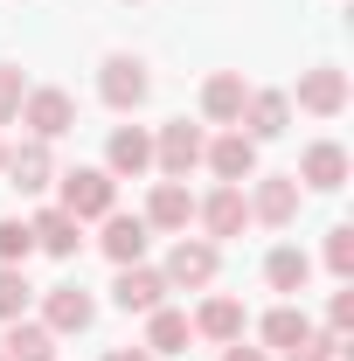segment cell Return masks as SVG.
I'll use <instances>...</instances> for the list:
<instances>
[{"mask_svg":"<svg viewBox=\"0 0 354 361\" xmlns=\"http://www.w3.org/2000/svg\"><path fill=\"white\" fill-rule=\"evenodd\" d=\"M63 180V216H77V223H104L111 209H118V180L104 174V167H70V174H56Z\"/></svg>","mask_w":354,"mask_h":361,"instance_id":"cell-1","label":"cell"},{"mask_svg":"<svg viewBox=\"0 0 354 361\" xmlns=\"http://www.w3.org/2000/svg\"><path fill=\"white\" fill-rule=\"evenodd\" d=\"M202 153H209V139H202V126H188V118L160 126V139H153V167H160L167 180H188L195 167H202Z\"/></svg>","mask_w":354,"mask_h":361,"instance_id":"cell-2","label":"cell"},{"mask_svg":"<svg viewBox=\"0 0 354 361\" xmlns=\"http://www.w3.org/2000/svg\"><path fill=\"white\" fill-rule=\"evenodd\" d=\"M146 90H153V77H146L139 56H104V70H97V97H104L111 111H139Z\"/></svg>","mask_w":354,"mask_h":361,"instance_id":"cell-3","label":"cell"},{"mask_svg":"<svg viewBox=\"0 0 354 361\" xmlns=\"http://www.w3.org/2000/svg\"><path fill=\"white\" fill-rule=\"evenodd\" d=\"M21 126H28L35 139H63L70 126H77V97H70V90H56V84L28 90V97H21Z\"/></svg>","mask_w":354,"mask_h":361,"instance_id":"cell-4","label":"cell"},{"mask_svg":"<svg viewBox=\"0 0 354 361\" xmlns=\"http://www.w3.org/2000/svg\"><path fill=\"white\" fill-rule=\"evenodd\" d=\"M257 188H250V223L264 229H285L292 216H299V180L292 174H250Z\"/></svg>","mask_w":354,"mask_h":361,"instance_id":"cell-5","label":"cell"},{"mask_svg":"<svg viewBox=\"0 0 354 361\" xmlns=\"http://www.w3.org/2000/svg\"><path fill=\"white\" fill-rule=\"evenodd\" d=\"M167 285H188V292H202L209 278H216V243L209 236H181L174 250H167V271H160Z\"/></svg>","mask_w":354,"mask_h":361,"instance_id":"cell-6","label":"cell"},{"mask_svg":"<svg viewBox=\"0 0 354 361\" xmlns=\"http://www.w3.org/2000/svg\"><path fill=\"white\" fill-rule=\"evenodd\" d=\"M195 223L209 229V243H222V236H243V223H250V202H243V188H229V180H222L209 202H195Z\"/></svg>","mask_w":354,"mask_h":361,"instance_id":"cell-7","label":"cell"},{"mask_svg":"<svg viewBox=\"0 0 354 361\" xmlns=\"http://www.w3.org/2000/svg\"><path fill=\"white\" fill-rule=\"evenodd\" d=\"M202 160L216 167V180H229V188H243V180L257 174V139H250L243 126H236V133L209 139V153H202Z\"/></svg>","mask_w":354,"mask_h":361,"instance_id":"cell-8","label":"cell"},{"mask_svg":"<svg viewBox=\"0 0 354 361\" xmlns=\"http://www.w3.org/2000/svg\"><path fill=\"white\" fill-rule=\"evenodd\" d=\"M174 285L160 278V271H146V264H118V285H111V306L118 313H153L160 299H167Z\"/></svg>","mask_w":354,"mask_h":361,"instance_id":"cell-9","label":"cell"},{"mask_svg":"<svg viewBox=\"0 0 354 361\" xmlns=\"http://www.w3.org/2000/svg\"><path fill=\"white\" fill-rule=\"evenodd\" d=\"M299 111H312V118H341L348 111V70H306L299 77Z\"/></svg>","mask_w":354,"mask_h":361,"instance_id":"cell-10","label":"cell"},{"mask_svg":"<svg viewBox=\"0 0 354 361\" xmlns=\"http://www.w3.org/2000/svg\"><path fill=\"white\" fill-rule=\"evenodd\" d=\"M306 188H319V195H334V188H348V146H334V139H312L306 153H299V174Z\"/></svg>","mask_w":354,"mask_h":361,"instance_id":"cell-11","label":"cell"},{"mask_svg":"<svg viewBox=\"0 0 354 361\" xmlns=\"http://www.w3.org/2000/svg\"><path fill=\"white\" fill-rule=\"evenodd\" d=\"M90 319H97V306H90L84 285H49V299H42V326L49 334H84Z\"/></svg>","mask_w":354,"mask_h":361,"instance_id":"cell-12","label":"cell"},{"mask_svg":"<svg viewBox=\"0 0 354 361\" xmlns=\"http://www.w3.org/2000/svg\"><path fill=\"white\" fill-rule=\"evenodd\" d=\"M0 174H7V188H21V195H42L49 180H56V160H49V139H28V146H14Z\"/></svg>","mask_w":354,"mask_h":361,"instance_id":"cell-13","label":"cell"},{"mask_svg":"<svg viewBox=\"0 0 354 361\" xmlns=\"http://www.w3.org/2000/svg\"><path fill=\"white\" fill-rule=\"evenodd\" d=\"M146 167H153V139L139 133V126H118L111 146H104V174L111 180H139Z\"/></svg>","mask_w":354,"mask_h":361,"instance_id":"cell-14","label":"cell"},{"mask_svg":"<svg viewBox=\"0 0 354 361\" xmlns=\"http://www.w3.org/2000/svg\"><path fill=\"white\" fill-rule=\"evenodd\" d=\"M188 223H195L188 180H153V195H146V229H188Z\"/></svg>","mask_w":354,"mask_h":361,"instance_id":"cell-15","label":"cell"},{"mask_svg":"<svg viewBox=\"0 0 354 361\" xmlns=\"http://www.w3.org/2000/svg\"><path fill=\"white\" fill-rule=\"evenodd\" d=\"M97 243H104V257H111V264H139V257H146V243H153V229H146V216H118V209H111Z\"/></svg>","mask_w":354,"mask_h":361,"instance_id":"cell-16","label":"cell"},{"mask_svg":"<svg viewBox=\"0 0 354 361\" xmlns=\"http://www.w3.org/2000/svg\"><path fill=\"white\" fill-rule=\"evenodd\" d=\"M243 97H250V84H243L236 70H216V77L202 84V118H209V126H236V118H243Z\"/></svg>","mask_w":354,"mask_h":361,"instance_id":"cell-17","label":"cell"},{"mask_svg":"<svg viewBox=\"0 0 354 361\" xmlns=\"http://www.w3.org/2000/svg\"><path fill=\"white\" fill-rule=\"evenodd\" d=\"M236 126H250V139H278L285 126H292V97H285V90H250Z\"/></svg>","mask_w":354,"mask_h":361,"instance_id":"cell-18","label":"cell"},{"mask_svg":"<svg viewBox=\"0 0 354 361\" xmlns=\"http://www.w3.org/2000/svg\"><path fill=\"white\" fill-rule=\"evenodd\" d=\"M195 341V319L188 313H174V306H153L146 313V355H181Z\"/></svg>","mask_w":354,"mask_h":361,"instance_id":"cell-19","label":"cell"},{"mask_svg":"<svg viewBox=\"0 0 354 361\" xmlns=\"http://www.w3.org/2000/svg\"><path fill=\"white\" fill-rule=\"evenodd\" d=\"M28 229H35V250H49V257H77V243H84V223L63 209H42Z\"/></svg>","mask_w":354,"mask_h":361,"instance_id":"cell-20","label":"cell"},{"mask_svg":"<svg viewBox=\"0 0 354 361\" xmlns=\"http://www.w3.org/2000/svg\"><path fill=\"white\" fill-rule=\"evenodd\" d=\"M195 334H202V341H222V348H229V341H243V299L216 292V299L195 313Z\"/></svg>","mask_w":354,"mask_h":361,"instance_id":"cell-21","label":"cell"},{"mask_svg":"<svg viewBox=\"0 0 354 361\" xmlns=\"http://www.w3.org/2000/svg\"><path fill=\"white\" fill-rule=\"evenodd\" d=\"M306 278H312V257H306V250H292V243H278V250L264 257V285H271V292H285V299L306 292Z\"/></svg>","mask_w":354,"mask_h":361,"instance_id":"cell-22","label":"cell"},{"mask_svg":"<svg viewBox=\"0 0 354 361\" xmlns=\"http://www.w3.org/2000/svg\"><path fill=\"white\" fill-rule=\"evenodd\" d=\"M0 355L7 361H56V334H49V326H28V319H7Z\"/></svg>","mask_w":354,"mask_h":361,"instance_id":"cell-23","label":"cell"},{"mask_svg":"<svg viewBox=\"0 0 354 361\" xmlns=\"http://www.w3.org/2000/svg\"><path fill=\"white\" fill-rule=\"evenodd\" d=\"M306 334H312V319L299 306H271L264 313V348H299Z\"/></svg>","mask_w":354,"mask_h":361,"instance_id":"cell-24","label":"cell"},{"mask_svg":"<svg viewBox=\"0 0 354 361\" xmlns=\"http://www.w3.org/2000/svg\"><path fill=\"white\" fill-rule=\"evenodd\" d=\"M28 299H35V285L21 278V264H0V319H21Z\"/></svg>","mask_w":354,"mask_h":361,"instance_id":"cell-25","label":"cell"},{"mask_svg":"<svg viewBox=\"0 0 354 361\" xmlns=\"http://www.w3.org/2000/svg\"><path fill=\"white\" fill-rule=\"evenodd\" d=\"M326 271H334L341 285L354 278V229H348V223H341V229H326Z\"/></svg>","mask_w":354,"mask_h":361,"instance_id":"cell-26","label":"cell"},{"mask_svg":"<svg viewBox=\"0 0 354 361\" xmlns=\"http://www.w3.org/2000/svg\"><path fill=\"white\" fill-rule=\"evenodd\" d=\"M285 361H341V334H334V326H326V334L312 326L299 348H285Z\"/></svg>","mask_w":354,"mask_h":361,"instance_id":"cell-27","label":"cell"},{"mask_svg":"<svg viewBox=\"0 0 354 361\" xmlns=\"http://www.w3.org/2000/svg\"><path fill=\"white\" fill-rule=\"evenodd\" d=\"M28 250H35V229H28V223H14V216H7V223H0V264H21Z\"/></svg>","mask_w":354,"mask_h":361,"instance_id":"cell-28","label":"cell"},{"mask_svg":"<svg viewBox=\"0 0 354 361\" xmlns=\"http://www.w3.org/2000/svg\"><path fill=\"white\" fill-rule=\"evenodd\" d=\"M21 97H28L21 70H14V63H0V126H14V118H21Z\"/></svg>","mask_w":354,"mask_h":361,"instance_id":"cell-29","label":"cell"},{"mask_svg":"<svg viewBox=\"0 0 354 361\" xmlns=\"http://www.w3.org/2000/svg\"><path fill=\"white\" fill-rule=\"evenodd\" d=\"M326 326H334V334H348V326H354V292H334V306H326Z\"/></svg>","mask_w":354,"mask_h":361,"instance_id":"cell-30","label":"cell"},{"mask_svg":"<svg viewBox=\"0 0 354 361\" xmlns=\"http://www.w3.org/2000/svg\"><path fill=\"white\" fill-rule=\"evenodd\" d=\"M222 361H271L264 348H243V341H229V348H222Z\"/></svg>","mask_w":354,"mask_h":361,"instance_id":"cell-31","label":"cell"},{"mask_svg":"<svg viewBox=\"0 0 354 361\" xmlns=\"http://www.w3.org/2000/svg\"><path fill=\"white\" fill-rule=\"evenodd\" d=\"M104 361H153V355H146V348H111Z\"/></svg>","mask_w":354,"mask_h":361,"instance_id":"cell-32","label":"cell"},{"mask_svg":"<svg viewBox=\"0 0 354 361\" xmlns=\"http://www.w3.org/2000/svg\"><path fill=\"white\" fill-rule=\"evenodd\" d=\"M0 167H7V146H0Z\"/></svg>","mask_w":354,"mask_h":361,"instance_id":"cell-33","label":"cell"},{"mask_svg":"<svg viewBox=\"0 0 354 361\" xmlns=\"http://www.w3.org/2000/svg\"><path fill=\"white\" fill-rule=\"evenodd\" d=\"M0 361H7V355H0Z\"/></svg>","mask_w":354,"mask_h":361,"instance_id":"cell-34","label":"cell"}]
</instances>
